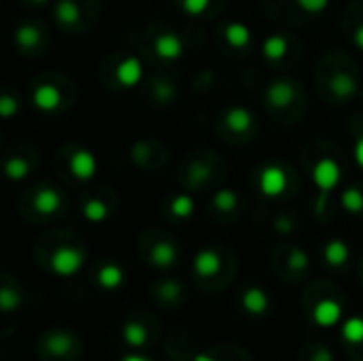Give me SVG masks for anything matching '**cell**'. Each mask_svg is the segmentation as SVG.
Here are the masks:
<instances>
[{"label":"cell","instance_id":"9c48e42d","mask_svg":"<svg viewBox=\"0 0 363 361\" xmlns=\"http://www.w3.org/2000/svg\"><path fill=\"white\" fill-rule=\"evenodd\" d=\"M295 92H297V86H295L293 81L278 79V81H274L272 86L268 88L266 100H268V104L274 106V108H287V106L293 102Z\"/></svg>","mask_w":363,"mask_h":361},{"label":"cell","instance_id":"ffe728a7","mask_svg":"<svg viewBox=\"0 0 363 361\" xmlns=\"http://www.w3.org/2000/svg\"><path fill=\"white\" fill-rule=\"evenodd\" d=\"M124 270L117 264H106L98 270V285L104 289H117L124 283Z\"/></svg>","mask_w":363,"mask_h":361},{"label":"cell","instance_id":"d590c367","mask_svg":"<svg viewBox=\"0 0 363 361\" xmlns=\"http://www.w3.org/2000/svg\"><path fill=\"white\" fill-rule=\"evenodd\" d=\"M276 230L281 232V234H289V232L293 230V226H291V221H289V219L278 217V219H276Z\"/></svg>","mask_w":363,"mask_h":361},{"label":"cell","instance_id":"3957f363","mask_svg":"<svg viewBox=\"0 0 363 361\" xmlns=\"http://www.w3.org/2000/svg\"><path fill=\"white\" fill-rule=\"evenodd\" d=\"M86 264V253L77 246H62L51 255V270L58 276H72Z\"/></svg>","mask_w":363,"mask_h":361},{"label":"cell","instance_id":"60d3db41","mask_svg":"<svg viewBox=\"0 0 363 361\" xmlns=\"http://www.w3.org/2000/svg\"><path fill=\"white\" fill-rule=\"evenodd\" d=\"M124 361H147L145 357H138V355H130V357H126Z\"/></svg>","mask_w":363,"mask_h":361},{"label":"cell","instance_id":"74e56055","mask_svg":"<svg viewBox=\"0 0 363 361\" xmlns=\"http://www.w3.org/2000/svg\"><path fill=\"white\" fill-rule=\"evenodd\" d=\"M355 159L359 164V168H363V136L355 143Z\"/></svg>","mask_w":363,"mask_h":361},{"label":"cell","instance_id":"836d02e7","mask_svg":"<svg viewBox=\"0 0 363 361\" xmlns=\"http://www.w3.org/2000/svg\"><path fill=\"white\" fill-rule=\"evenodd\" d=\"M153 94H155V100L159 104H168V102H173L177 92H175V86H170V83H157Z\"/></svg>","mask_w":363,"mask_h":361},{"label":"cell","instance_id":"8fae6325","mask_svg":"<svg viewBox=\"0 0 363 361\" xmlns=\"http://www.w3.org/2000/svg\"><path fill=\"white\" fill-rule=\"evenodd\" d=\"M340 317H342V306L333 300H321L313 311V319L321 327L336 325L340 321Z\"/></svg>","mask_w":363,"mask_h":361},{"label":"cell","instance_id":"e0dca14e","mask_svg":"<svg viewBox=\"0 0 363 361\" xmlns=\"http://www.w3.org/2000/svg\"><path fill=\"white\" fill-rule=\"evenodd\" d=\"M289 47H291V41L287 39V35H272L264 41L262 49L268 60H283Z\"/></svg>","mask_w":363,"mask_h":361},{"label":"cell","instance_id":"ba28073f","mask_svg":"<svg viewBox=\"0 0 363 361\" xmlns=\"http://www.w3.org/2000/svg\"><path fill=\"white\" fill-rule=\"evenodd\" d=\"M115 77H117V83L124 88V90H132L136 88L138 83L143 81V62L136 58V55H128L124 58L115 70Z\"/></svg>","mask_w":363,"mask_h":361},{"label":"cell","instance_id":"4fadbf2b","mask_svg":"<svg viewBox=\"0 0 363 361\" xmlns=\"http://www.w3.org/2000/svg\"><path fill=\"white\" fill-rule=\"evenodd\" d=\"M242 306L248 315H264L270 306L268 293L259 287H248L242 295Z\"/></svg>","mask_w":363,"mask_h":361},{"label":"cell","instance_id":"7a4b0ae2","mask_svg":"<svg viewBox=\"0 0 363 361\" xmlns=\"http://www.w3.org/2000/svg\"><path fill=\"white\" fill-rule=\"evenodd\" d=\"M340 179H342V170L338 162L333 157H321L315 168H313V181L317 185V189L323 193V196H327L329 191H333L338 185H340Z\"/></svg>","mask_w":363,"mask_h":361},{"label":"cell","instance_id":"6da1fadb","mask_svg":"<svg viewBox=\"0 0 363 361\" xmlns=\"http://www.w3.org/2000/svg\"><path fill=\"white\" fill-rule=\"evenodd\" d=\"M289 187V175L281 164H268L259 173V191L268 198L283 196Z\"/></svg>","mask_w":363,"mask_h":361},{"label":"cell","instance_id":"5b68a950","mask_svg":"<svg viewBox=\"0 0 363 361\" xmlns=\"http://www.w3.org/2000/svg\"><path fill=\"white\" fill-rule=\"evenodd\" d=\"M223 126H226L234 136H242V134L248 136L255 126V117L244 106H232L230 110H226V115H223Z\"/></svg>","mask_w":363,"mask_h":361},{"label":"cell","instance_id":"83f0119b","mask_svg":"<svg viewBox=\"0 0 363 361\" xmlns=\"http://www.w3.org/2000/svg\"><path fill=\"white\" fill-rule=\"evenodd\" d=\"M124 338H126L132 347H141V344H145V340H147V329H145L141 323L130 321V323H126V327H124Z\"/></svg>","mask_w":363,"mask_h":361},{"label":"cell","instance_id":"f546056e","mask_svg":"<svg viewBox=\"0 0 363 361\" xmlns=\"http://www.w3.org/2000/svg\"><path fill=\"white\" fill-rule=\"evenodd\" d=\"M210 0H181V9L189 17H200L206 13Z\"/></svg>","mask_w":363,"mask_h":361},{"label":"cell","instance_id":"7402d4cb","mask_svg":"<svg viewBox=\"0 0 363 361\" xmlns=\"http://www.w3.org/2000/svg\"><path fill=\"white\" fill-rule=\"evenodd\" d=\"M325 262L329 264V266H342V264H346V260H349V244L346 242H342V240H329L327 244H325Z\"/></svg>","mask_w":363,"mask_h":361},{"label":"cell","instance_id":"2e32d148","mask_svg":"<svg viewBox=\"0 0 363 361\" xmlns=\"http://www.w3.org/2000/svg\"><path fill=\"white\" fill-rule=\"evenodd\" d=\"M329 90L331 94L340 98V100H349L357 94V81L349 75V72H338L329 81Z\"/></svg>","mask_w":363,"mask_h":361},{"label":"cell","instance_id":"cb8c5ba5","mask_svg":"<svg viewBox=\"0 0 363 361\" xmlns=\"http://www.w3.org/2000/svg\"><path fill=\"white\" fill-rule=\"evenodd\" d=\"M240 198H238V193L234 189H221L215 193V198H213V206L221 213H232L236 211Z\"/></svg>","mask_w":363,"mask_h":361},{"label":"cell","instance_id":"f1b7e54d","mask_svg":"<svg viewBox=\"0 0 363 361\" xmlns=\"http://www.w3.org/2000/svg\"><path fill=\"white\" fill-rule=\"evenodd\" d=\"M19 113V100L13 94H0V117L11 119Z\"/></svg>","mask_w":363,"mask_h":361},{"label":"cell","instance_id":"7c38bea8","mask_svg":"<svg viewBox=\"0 0 363 361\" xmlns=\"http://www.w3.org/2000/svg\"><path fill=\"white\" fill-rule=\"evenodd\" d=\"M193 270L204 276V279H210V276H215L221 270V255L215 248H202L193 260Z\"/></svg>","mask_w":363,"mask_h":361},{"label":"cell","instance_id":"9a60e30c","mask_svg":"<svg viewBox=\"0 0 363 361\" xmlns=\"http://www.w3.org/2000/svg\"><path fill=\"white\" fill-rule=\"evenodd\" d=\"M13 39L21 51H35L41 43V30L32 23H21V26H17Z\"/></svg>","mask_w":363,"mask_h":361},{"label":"cell","instance_id":"52a82bcc","mask_svg":"<svg viewBox=\"0 0 363 361\" xmlns=\"http://www.w3.org/2000/svg\"><path fill=\"white\" fill-rule=\"evenodd\" d=\"M32 206L37 213L41 215H55L58 211H62L64 206V196H62V191L60 189H55V187H41L37 193H35V198H32Z\"/></svg>","mask_w":363,"mask_h":361},{"label":"cell","instance_id":"d4e9b609","mask_svg":"<svg viewBox=\"0 0 363 361\" xmlns=\"http://www.w3.org/2000/svg\"><path fill=\"white\" fill-rule=\"evenodd\" d=\"M340 202H342L344 211H349L353 215H359V213H363V191L359 187H349V189L342 191Z\"/></svg>","mask_w":363,"mask_h":361},{"label":"cell","instance_id":"4316f807","mask_svg":"<svg viewBox=\"0 0 363 361\" xmlns=\"http://www.w3.org/2000/svg\"><path fill=\"white\" fill-rule=\"evenodd\" d=\"M342 336L346 342L357 344L363 342V319L361 317H351L344 325H342Z\"/></svg>","mask_w":363,"mask_h":361},{"label":"cell","instance_id":"8d00e7d4","mask_svg":"<svg viewBox=\"0 0 363 361\" xmlns=\"http://www.w3.org/2000/svg\"><path fill=\"white\" fill-rule=\"evenodd\" d=\"M313 361H333V355L327 349H317L313 355Z\"/></svg>","mask_w":363,"mask_h":361},{"label":"cell","instance_id":"5bb4252c","mask_svg":"<svg viewBox=\"0 0 363 361\" xmlns=\"http://www.w3.org/2000/svg\"><path fill=\"white\" fill-rule=\"evenodd\" d=\"M223 39L232 49H246L251 43V30L248 26L240 23V21H232L223 28Z\"/></svg>","mask_w":363,"mask_h":361},{"label":"cell","instance_id":"ab89813d","mask_svg":"<svg viewBox=\"0 0 363 361\" xmlns=\"http://www.w3.org/2000/svg\"><path fill=\"white\" fill-rule=\"evenodd\" d=\"M193 361H215V359L202 353V355H195V359H193Z\"/></svg>","mask_w":363,"mask_h":361},{"label":"cell","instance_id":"f35d334b","mask_svg":"<svg viewBox=\"0 0 363 361\" xmlns=\"http://www.w3.org/2000/svg\"><path fill=\"white\" fill-rule=\"evenodd\" d=\"M353 43H355V47L357 49H361L363 51V23L357 28V30H355V35H353Z\"/></svg>","mask_w":363,"mask_h":361},{"label":"cell","instance_id":"1f68e13d","mask_svg":"<svg viewBox=\"0 0 363 361\" xmlns=\"http://www.w3.org/2000/svg\"><path fill=\"white\" fill-rule=\"evenodd\" d=\"M289 268L295 272H302L308 268V255H306L300 246H293L291 253H289Z\"/></svg>","mask_w":363,"mask_h":361},{"label":"cell","instance_id":"b9f144b4","mask_svg":"<svg viewBox=\"0 0 363 361\" xmlns=\"http://www.w3.org/2000/svg\"><path fill=\"white\" fill-rule=\"evenodd\" d=\"M32 3H35V5H47L49 0H32Z\"/></svg>","mask_w":363,"mask_h":361},{"label":"cell","instance_id":"ac0fdd59","mask_svg":"<svg viewBox=\"0 0 363 361\" xmlns=\"http://www.w3.org/2000/svg\"><path fill=\"white\" fill-rule=\"evenodd\" d=\"M30 173H32L30 162H28L26 157H19V155H13L3 164V175L9 181H23Z\"/></svg>","mask_w":363,"mask_h":361},{"label":"cell","instance_id":"277c9868","mask_svg":"<svg viewBox=\"0 0 363 361\" xmlns=\"http://www.w3.org/2000/svg\"><path fill=\"white\" fill-rule=\"evenodd\" d=\"M70 175L79 181H92L98 173V157L90 149H77L68 159Z\"/></svg>","mask_w":363,"mask_h":361},{"label":"cell","instance_id":"44dd1931","mask_svg":"<svg viewBox=\"0 0 363 361\" xmlns=\"http://www.w3.org/2000/svg\"><path fill=\"white\" fill-rule=\"evenodd\" d=\"M81 213H83V217H86V219L90 221V224H102V221L108 219L110 208H108V204H106L104 200H100V198H90L86 204L81 206Z\"/></svg>","mask_w":363,"mask_h":361},{"label":"cell","instance_id":"4dcf8cb0","mask_svg":"<svg viewBox=\"0 0 363 361\" xmlns=\"http://www.w3.org/2000/svg\"><path fill=\"white\" fill-rule=\"evenodd\" d=\"M21 304V295L15 289H0V311H13Z\"/></svg>","mask_w":363,"mask_h":361},{"label":"cell","instance_id":"d6986e66","mask_svg":"<svg viewBox=\"0 0 363 361\" xmlns=\"http://www.w3.org/2000/svg\"><path fill=\"white\" fill-rule=\"evenodd\" d=\"M177 246L173 242H157L153 248H151V262L153 266L157 268H168L177 262Z\"/></svg>","mask_w":363,"mask_h":361},{"label":"cell","instance_id":"484cf974","mask_svg":"<svg viewBox=\"0 0 363 361\" xmlns=\"http://www.w3.org/2000/svg\"><path fill=\"white\" fill-rule=\"evenodd\" d=\"M193 211H195V204L187 193H179V196H175L170 202V213L177 219H189L193 215Z\"/></svg>","mask_w":363,"mask_h":361},{"label":"cell","instance_id":"d6a6232c","mask_svg":"<svg viewBox=\"0 0 363 361\" xmlns=\"http://www.w3.org/2000/svg\"><path fill=\"white\" fill-rule=\"evenodd\" d=\"M297 7L311 15H319L329 7V0H295Z\"/></svg>","mask_w":363,"mask_h":361},{"label":"cell","instance_id":"e575fe53","mask_svg":"<svg viewBox=\"0 0 363 361\" xmlns=\"http://www.w3.org/2000/svg\"><path fill=\"white\" fill-rule=\"evenodd\" d=\"M159 295L164 300H177L181 295V285L177 281H166L159 289Z\"/></svg>","mask_w":363,"mask_h":361},{"label":"cell","instance_id":"603a6c76","mask_svg":"<svg viewBox=\"0 0 363 361\" xmlns=\"http://www.w3.org/2000/svg\"><path fill=\"white\" fill-rule=\"evenodd\" d=\"M55 19L62 26H72L81 19V9L75 0H60L58 5H55Z\"/></svg>","mask_w":363,"mask_h":361},{"label":"cell","instance_id":"8992f818","mask_svg":"<svg viewBox=\"0 0 363 361\" xmlns=\"http://www.w3.org/2000/svg\"><path fill=\"white\" fill-rule=\"evenodd\" d=\"M64 96L60 92V88L51 86V83H43V86H37L32 92V104L35 108L43 110V113H53V110L62 108Z\"/></svg>","mask_w":363,"mask_h":361},{"label":"cell","instance_id":"30bf717a","mask_svg":"<svg viewBox=\"0 0 363 361\" xmlns=\"http://www.w3.org/2000/svg\"><path fill=\"white\" fill-rule=\"evenodd\" d=\"M153 49L157 53V58L161 60H179L181 55L185 53V45H183V39L175 32H164L159 35L155 41H153Z\"/></svg>","mask_w":363,"mask_h":361}]
</instances>
